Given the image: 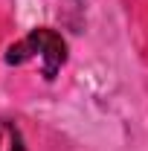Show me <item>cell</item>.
Segmentation results:
<instances>
[{
  "instance_id": "6da1fadb",
  "label": "cell",
  "mask_w": 148,
  "mask_h": 151,
  "mask_svg": "<svg viewBox=\"0 0 148 151\" xmlns=\"http://www.w3.org/2000/svg\"><path fill=\"white\" fill-rule=\"evenodd\" d=\"M29 58H41L44 78H55V73L61 70V64L67 61V44L52 29H35V32H29L23 41L12 44L9 52H6V61L9 64H23Z\"/></svg>"
},
{
  "instance_id": "7a4b0ae2",
  "label": "cell",
  "mask_w": 148,
  "mask_h": 151,
  "mask_svg": "<svg viewBox=\"0 0 148 151\" xmlns=\"http://www.w3.org/2000/svg\"><path fill=\"white\" fill-rule=\"evenodd\" d=\"M0 151H26L20 128L9 119H0Z\"/></svg>"
}]
</instances>
